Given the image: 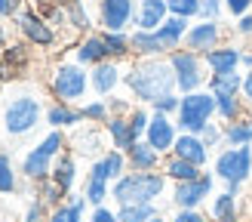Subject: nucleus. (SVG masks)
Returning <instances> with one entry per match:
<instances>
[{"instance_id":"nucleus-1","label":"nucleus","mask_w":252,"mask_h":222,"mask_svg":"<svg viewBox=\"0 0 252 222\" xmlns=\"http://www.w3.org/2000/svg\"><path fill=\"white\" fill-rule=\"evenodd\" d=\"M123 83H126V90H129V96L138 105H151V102H157L160 96L179 93L175 90V71H172L166 56L135 59L132 65L123 71Z\"/></svg>"},{"instance_id":"nucleus-2","label":"nucleus","mask_w":252,"mask_h":222,"mask_svg":"<svg viewBox=\"0 0 252 222\" xmlns=\"http://www.w3.org/2000/svg\"><path fill=\"white\" fill-rule=\"evenodd\" d=\"M46 117V105L43 99L31 93V90H16L12 96L3 99V108H0V130H3L6 139H25L31 136L40 120Z\"/></svg>"},{"instance_id":"nucleus-3","label":"nucleus","mask_w":252,"mask_h":222,"mask_svg":"<svg viewBox=\"0 0 252 222\" xmlns=\"http://www.w3.org/2000/svg\"><path fill=\"white\" fill-rule=\"evenodd\" d=\"M169 179L163 176L160 170L154 173H123L117 182H111V197H114L117 207L126 204H160V197L166 194Z\"/></svg>"},{"instance_id":"nucleus-4","label":"nucleus","mask_w":252,"mask_h":222,"mask_svg":"<svg viewBox=\"0 0 252 222\" xmlns=\"http://www.w3.org/2000/svg\"><path fill=\"white\" fill-rule=\"evenodd\" d=\"M62 151H68L65 133H62V130H49L40 142L31 145L28 151L22 154V164H19L22 179H28V182H34V185L46 182L49 176H53V164H56V157H59Z\"/></svg>"},{"instance_id":"nucleus-5","label":"nucleus","mask_w":252,"mask_h":222,"mask_svg":"<svg viewBox=\"0 0 252 222\" xmlns=\"http://www.w3.org/2000/svg\"><path fill=\"white\" fill-rule=\"evenodd\" d=\"M49 93L56 96V102L77 105L90 93V71L77 62H59L49 71Z\"/></svg>"},{"instance_id":"nucleus-6","label":"nucleus","mask_w":252,"mask_h":222,"mask_svg":"<svg viewBox=\"0 0 252 222\" xmlns=\"http://www.w3.org/2000/svg\"><path fill=\"white\" fill-rule=\"evenodd\" d=\"M216 117V96L209 90H197V93H185L179 111H175V123H179V133H194L200 136L206 130V123H212Z\"/></svg>"},{"instance_id":"nucleus-7","label":"nucleus","mask_w":252,"mask_h":222,"mask_svg":"<svg viewBox=\"0 0 252 222\" xmlns=\"http://www.w3.org/2000/svg\"><path fill=\"white\" fill-rule=\"evenodd\" d=\"M166 59H169L172 71H175V90H179V96L206 90L209 71H206L203 56H197V53H191V49L182 46V49H175V53H169Z\"/></svg>"},{"instance_id":"nucleus-8","label":"nucleus","mask_w":252,"mask_h":222,"mask_svg":"<svg viewBox=\"0 0 252 222\" xmlns=\"http://www.w3.org/2000/svg\"><path fill=\"white\" fill-rule=\"evenodd\" d=\"M212 176L224 185H246L252 176V145H240V148H221L212 157Z\"/></svg>"},{"instance_id":"nucleus-9","label":"nucleus","mask_w":252,"mask_h":222,"mask_svg":"<svg viewBox=\"0 0 252 222\" xmlns=\"http://www.w3.org/2000/svg\"><path fill=\"white\" fill-rule=\"evenodd\" d=\"M212 194H216V176L203 170V176H197L191 182H172L169 201L175 210H203Z\"/></svg>"},{"instance_id":"nucleus-10","label":"nucleus","mask_w":252,"mask_h":222,"mask_svg":"<svg viewBox=\"0 0 252 222\" xmlns=\"http://www.w3.org/2000/svg\"><path fill=\"white\" fill-rule=\"evenodd\" d=\"M16 28H19V34L25 37V43L40 46V49L56 46V40H59L56 28H53V25H49L37 9H31V6H25L19 16H16Z\"/></svg>"},{"instance_id":"nucleus-11","label":"nucleus","mask_w":252,"mask_h":222,"mask_svg":"<svg viewBox=\"0 0 252 222\" xmlns=\"http://www.w3.org/2000/svg\"><path fill=\"white\" fill-rule=\"evenodd\" d=\"M138 0H95V22L102 31H129Z\"/></svg>"},{"instance_id":"nucleus-12","label":"nucleus","mask_w":252,"mask_h":222,"mask_svg":"<svg viewBox=\"0 0 252 222\" xmlns=\"http://www.w3.org/2000/svg\"><path fill=\"white\" fill-rule=\"evenodd\" d=\"M224 43V28L221 22H206V19H197L191 22V28L185 34V49H191L197 56H206L209 49H216Z\"/></svg>"},{"instance_id":"nucleus-13","label":"nucleus","mask_w":252,"mask_h":222,"mask_svg":"<svg viewBox=\"0 0 252 222\" xmlns=\"http://www.w3.org/2000/svg\"><path fill=\"white\" fill-rule=\"evenodd\" d=\"M175 139H179V123H175V117L154 114V111H151V123H148V133H145V142L166 157V154H172Z\"/></svg>"},{"instance_id":"nucleus-14","label":"nucleus","mask_w":252,"mask_h":222,"mask_svg":"<svg viewBox=\"0 0 252 222\" xmlns=\"http://www.w3.org/2000/svg\"><path fill=\"white\" fill-rule=\"evenodd\" d=\"M108 136H105V130L102 127H95V123H90V127H77L74 130V136L68 139V145H71V151L74 154H83V157H102L105 151H108Z\"/></svg>"},{"instance_id":"nucleus-15","label":"nucleus","mask_w":252,"mask_h":222,"mask_svg":"<svg viewBox=\"0 0 252 222\" xmlns=\"http://www.w3.org/2000/svg\"><path fill=\"white\" fill-rule=\"evenodd\" d=\"M120 83H123V68H120V62L108 59V62H102V65L90 68V90H93L98 99L114 96Z\"/></svg>"},{"instance_id":"nucleus-16","label":"nucleus","mask_w":252,"mask_h":222,"mask_svg":"<svg viewBox=\"0 0 252 222\" xmlns=\"http://www.w3.org/2000/svg\"><path fill=\"white\" fill-rule=\"evenodd\" d=\"M108 46H105V37L102 31H90V34H83L77 43H74V62L83 68H95V65H102V62H108Z\"/></svg>"},{"instance_id":"nucleus-17","label":"nucleus","mask_w":252,"mask_h":222,"mask_svg":"<svg viewBox=\"0 0 252 222\" xmlns=\"http://www.w3.org/2000/svg\"><path fill=\"white\" fill-rule=\"evenodd\" d=\"M206 62V71L209 74H231V71H240V62H243V46L240 43H221L216 49H209L203 56Z\"/></svg>"},{"instance_id":"nucleus-18","label":"nucleus","mask_w":252,"mask_h":222,"mask_svg":"<svg viewBox=\"0 0 252 222\" xmlns=\"http://www.w3.org/2000/svg\"><path fill=\"white\" fill-rule=\"evenodd\" d=\"M172 154L188 160V164H194V167H200V170H203L209 164V157H212V151L203 145V139L194 136V133H179V139L172 145Z\"/></svg>"},{"instance_id":"nucleus-19","label":"nucleus","mask_w":252,"mask_h":222,"mask_svg":"<svg viewBox=\"0 0 252 222\" xmlns=\"http://www.w3.org/2000/svg\"><path fill=\"white\" fill-rule=\"evenodd\" d=\"M83 197L90 201V207H102L111 197V182L105 176L102 164H98V157L90 164V173H86V179H83Z\"/></svg>"},{"instance_id":"nucleus-20","label":"nucleus","mask_w":252,"mask_h":222,"mask_svg":"<svg viewBox=\"0 0 252 222\" xmlns=\"http://www.w3.org/2000/svg\"><path fill=\"white\" fill-rule=\"evenodd\" d=\"M169 16V6L166 0H138V9H135V19H132V28L138 31H157Z\"/></svg>"},{"instance_id":"nucleus-21","label":"nucleus","mask_w":252,"mask_h":222,"mask_svg":"<svg viewBox=\"0 0 252 222\" xmlns=\"http://www.w3.org/2000/svg\"><path fill=\"white\" fill-rule=\"evenodd\" d=\"M46 127L49 130H77L83 123L80 105H68V102H53L46 105Z\"/></svg>"},{"instance_id":"nucleus-22","label":"nucleus","mask_w":252,"mask_h":222,"mask_svg":"<svg viewBox=\"0 0 252 222\" xmlns=\"http://www.w3.org/2000/svg\"><path fill=\"white\" fill-rule=\"evenodd\" d=\"M102 130H105V136H108V145H111V148H117V151H123V154L129 151L135 142H142V139H135V136H132L129 120L120 117V114H111V117L102 123Z\"/></svg>"},{"instance_id":"nucleus-23","label":"nucleus","mask_w":252,"mask_h":222,"mask_svg":"<svg viewBox=\"0 0 252 222\" xmlns=\"http://www.w3.org/2000/svg\"><path fill=\"white\" fill-rule=\"evenodd\" d=\"M126 164H129V170H135V173H154V170L163 167V154L154 151V148L142 139L126 151Z\"/></svg>"},{"instance_id":"nucleus-24","label":"nucleus","mask_w":252,"mask_h":222,"mask_svg":"<svg viewBox=\"0 0 252 222\" xmlns=\"http://www.w3.org/2000/svg\"><path fill=\"white\" fill-rule=\"evenodd\" d=\"M49 179H53L65 194H71L74 185H77V154H74V151H62L56 157V164H53V176H49Z\"/></svg>"},{"instance_id":"nucleus-25","label":"nucleus","mask_w":252,"mask_h":222,"mask_svg":"<svg viewBox=\"0 0 252 222\" xmlns=\"http://www.w3.org/2000/svg\"><path fill=\"white\" fill-rule=\"evenodd\" d=\"M188 28H191V22H188V19H179V16H166V22H163L160 28H157V37H160V43L166 46V56L185 46V34H188Z\"/></svg>"},{"instance_id":"nucleus-26","label":"nucleus","mask_w":252,"mask_h":222,"mask_svg":"<svg viewBox=\"0 0 252 222\" xmlns=\"http://www.w3.org/2000/svg\"><path fill=\"white\" fill-rule=\"evenodd\" d=\"M86 210H90V201L83 197V191H71L65 197V204H59L56 210H49V219L46 222H83Z\"/></svg>"},{"instance_id":"nucleus-27","label":"nucleus","mask_w":252,"mask_h":222,"mask_svg":"<svg viewBox=\"0 0 252 222\" xmlns=\"http://www.w3.org/2000/svg\"><path fill=\"white\" fill-rule=\"evenodd\" d=\"M129 43H132V56L135 59H160V56H166V46L160 43L157 31H138V28H132Z\"/></svg>"},{"instance_id":"nucleus-28","label":"nucleus","mask_w":252,"mask_h":222,"mask_svg":"<svg viewBox=\"0 0 252 222\" xmlns=\"http://www.w3.org/2000/svg\"><path fill=\"white\" fill-rule=\"evenodd\" d=\"M206 213L212 222H231L240 216V197L231 194V191H219L212 194V201L206 204Z\"/></svg>"},{"instance_id":"nucleus-29","label":"nucleus","mask_w":252,"mask_h":222,"mask_svg":"<svg viewBox=\"0 0 252 222\" xmlns=\"http://www.w3.org/2000/svg\"><path fill=\"white\" fill-rule=\"evenodd\" d=\"M65 19H68V28L80 31V34H90L95 25H98L93 19L90 6H86V0H65Z\"/></svg>"},{"instance_id":"nucleus-30","label":"nucleus","mask_w":252,"mask_h":222,"mask_svg":"<svg viewBox=\"0 0 252 222\" xmlns=\"http://www.w3.org/2000/svg\"><path fill=\"white\" fill-rule=\"evenodd\" d=\"M160 173H163L169 182H191V179H197V176H203V170H200V167L188 164V160L175 157V154H166V157H163Z\"/></svg>"},{"instance_id":"nucleus-31","label":"nucleus","mask_w":252,"mask_h":222,"mask_svg":"<svg viewBox=\"0 0 252 222\" xmlns=\"http://www.w3.org/2000/svg\"><path fill=\"white\" fill-rule=\"evenodd\" d=\"M240 145H252V114L224 123V148H240Z\"/></svg>"},{"instance_id":"nucleus-32","label":"nucleus","mask_w":252,"mask_h":222,"mask_svg":"<svg viewBox=\"0 0 252 222\" xmlns=\"http://www.w3.org/2000/svg\"><path fill=\"white\" fill-rule=\"evenodd\" d=\"M240 86H243V74L240 71H231V74H209L206 80V90L212 96H240Z\"/></svg>"},{"instance_id":"nucleus-33","label":"nucleus","mask_w":252,"mask_h":222,"mask_svg":"<svg viewBox=\"0 0 252 222\" xmlns=\"http://www.w3.org/2000/svg\"><path fill=\"white\" fill-rule=\"evenodd\" d=\"M19 176L22 173L12 164V154L0 151V194H19Z\"/></svg>"},{"instance_id":"nucleus-34","label":"nucleus","mask_w":252,"mask_h":222,"mask_svg":"<svg viewBox=\"0 0 252 222\" xmlns=\"http://www.w3.org/2000/svg\"><path fill=\"white\" fill-rule=\"evenodd\" d=\"M243 114H246L243 96H216V117H219V120L231 123V120L243 117Z\"/></svg>"},{"instance_id":"nucleus-35","label":"nucleus","mask_w":252,"mask_h":222,"mask_svg":"<svg viewBox=\"0 0 252 222\" xmlns=\"http://www.w3.org/2000/svg\"><path fill=\"white\" fill-rule=\"evenodd\" d=\"M105 37V46H108V56L120 62V59H129L132 56V43H129V31H102Z\"/></svg>"},{"instance_id":"nucleus-36","label":"nucleus","mask_w":252,"mask_h":222,"mask_svg":"<svg viewBox=\"0 0 252 222\" xmlns=\"http://www.w3.org/2000/svg\"><path fill=\"white\" fill-rule=\"evenodd\" d=\"M160 213V204H126L117 207V222H151Z\"/></svg>"},{"instance_id":"nucleus-37","label":"nucleus","mask_w":252,"mask_h":222,"mask_svg":"<svg viewBox=\"0 0 252 222\" xmlns=\"http://www.w3.org/2000/svg\"><path fill=\"white\" fill-rule=\"evenodd\" d=\"M98 164H102V170H105V176H108V182H117L123 173H129V164H126V154L123 151H117V148H108V151L98 157Z\"/></svg>"},{"instance_id":"nucleus-38","label":"nucleus","mask_w":252,"mask_h":222,"mask_svg":"<svg viewBox=\"0 0 252 222\" xmlns=\"http://www.w3.org/2000/svg\"><path fill=\"white\" fill-rule=\"evenodd\" d=\"M80 114H83L86 123H95V127H102V123L111 117L108 99H90V102H80Z\"/></svg>"},{"instance_id":"nucleus-39","label":"nucleus","mask_w":252,"mask_h":222,"mask_svg":"<svg viewBox=\"0 0 252 222\" xmlns=\"http://www.w3.org/2000/svg\"><path fill=\"white\" fill-rule=\"evenodd\" d=\"M126 120H129V130H132L135 139H145L148 123H151V108L148 105H135L129 114H126Z\"/></svg>"},{"instance_id":"nucleus-40","label":"nucleus","mask_w":252,"mask_h":222,"mask_svg":"<svg viewBox=\"0 0 252 222\" xmlns=\"http://www.w3.org/2000/svg\"><path fill=\"white\" fill-rule=\"evenodd\" d=\"M34 194L40 197V201H43V204H46L49 210H56L59 204H65V197H68V194L62 191V188H59V185H56L53 179H46V182H40V185H37V191H34Z\"/></svg>"},{"instance_id":"nucleus-41","label":"nucleus","mask_w":252,"mask_h":222,"mask_svg":"<svg viewBox=\"0 0 252 222\" xmlns=\"http://www.w3.org/2000/svg\"><path fill=\"white\" fill-rule=\"evenodd\" d=\"M37 12L53 25V28H65L68 19H65V6L56 3V0H43V3H37Z\"/></svg>"},{"instance_id":"nucleus-42","label":"nucleus","mask_w":252,"mask_h":222,"mask_svg":"<svg viewBox=\"0 0 252 222\" xmlns=\"http://www.w3.org/2000/svg\"><path fill=\"white\" fill-rule=\"evenodd\" d=\"M0 59H3L6 65L19 74L25 65H28V46H25V43H9V46L3 49V53H0Z\"/></svg>"},{"instance_id":"nucleus-43","label":"nucleus","mask_w":252,"mask_h":222,"mask_svg":"<svg viewBox=\"0 0 252 222\" xmlns=\"http://www.w3.org/2000/svg\"><path fill=\"white\" fill-rule=\"evenodd\" d=\"M166 6H169V16H179L188 22H197L200 16V0H166Z\"/></svg>"},{"instance_id":"nucleus-44","label":"nucleus","mask_w":252,"mask_h":222,"mask_svg":"<svg viewBox=\"0 0 252 222\" xmlns=\"http://www.w3.org/2000/svg\"><path fill=\"white\" fill-rule=\"evenodd\" d=\"M179 102H182V96H179V93H169V96H160L157 102H151L148 108L154 111V114H169V117H175V111H179Z\"/></svg>"},{"instance_id":"nucleus-45","label":"nucleus","mask_w":252,"mask_h":222,"mask_svg":"<svg viewBox=\"0 0 252 222\" xmlns=\"http://www.w3.org/2000/svg\"><path fill=\"white\" fill-rule=\"evenodd\" d=\"M200 139H203V145L209 148V151L212 148H221L224 145V127L221 123H206V130L200 133Z\"/></svg>"},{"instance_id":"nucleus-46","label":"nucleus","mask_w":252,"mask_h":222,"mask_svg":"<svg viewBox=\"0 0 252 222\" xmlns=\"http://www.w3.org/2000/svg\"><path fill=\"white\" fill-rule=\"evenodd\" d=\"M221 16H224V3H221V0H200V16L197 19L221 22Z\"/></svg>"},{"instance_id":"nucleus-47","label":"nucleus","mask_w":252,"mask_h":222,"mask_svg":"<svg viewBox=\"0 0 252 222\" xmlns=\"http://www.w3.org/2000/svg\"><path fill=\"white\" fill-rule=\"evenodd\" d=\"M135 105H138L135 99H126V96H108V111H111V114L126 117V114H129V111H132Z\"/></svg>"},{"instance_id":"nucleus-48","label":"nucleus","mask_w":252,"mask_h":222,"mask_svg":"<svg viewBox=\"0 0 252 222\" xmlns=\"http://www.w3.org/2000/svg\"><path fill=\"white\" fill-rule=\"evenodd\" d=\"M169 222H212L206 210H175Z\"/></svg>"},{"instance_id":"nucleus-49","label":"nucleus","mask_w":252,"mask_h":222,"mask_svg":"<svg viewBox=\"0 0 252 222\" xmlns=\"http://www.w3.org/2000/svg\"><path fill=\"white\" fill-rule=\"evenodd\" d=\"M224 3V12L237 22L240 16H246V12H252V0H221Z\"/></svg>"},{"instance_id":"nucleus-50","label":"nucleus","mask_w":252,"mask_h":222,"mask_svg":"<svg viewBox=\"0 0 252 222\" xmlns=\"http://www.w3.org/2000/svg\"><path fill=\"white\" fill-rule=\"evenodd\" d=\"M240 40H252V12H246V16H240L234 22V28H231Z\"/></svg>"},{"instance_id":"nucleus-51","label":"nucleus","mask_w":252,"mask_h":222,"mask_svg":"<svg viewBox=\"0 0 252 222\" xmlns=\"http://www.w3.org/2000/svg\"><path fill=\"white\" fill-rule=\"evenodd\" d=\"M28 0H0V19H16Z\"/></svg>"},{"instance_id":"nucleus-52","label":"nucleus","mask_w":252,"mask_h":222,"mask_svg":"<svg viewBox=\"0 0 252 222\" xmlns=\"http://www.w3.org/2000/svg\"><path fill=\"white\" fill-rule=\"evenodd\" d=\"M90 222H117V210H111L108 204L90 210Z\"/></svg>"},{"instance_id":"nucleus-53","label":"nucleus","mask_w":252,"mask_h":222,"mask_svg":"<svg viewBox=\"0 0 252 222\" xmlns=\"http://www.w3.org/2000/svg\"><path fill=\"white\" fill-rule=\"evenodd\" d=\"M240 96H243V102L252 105V68L243 71V86H240Z\"/></svg>"},{"instance_id":"nucleus-54","label":"nucleus","mask_w":252,"mask_h":222,"mask_svg":"<svg viewBox=\"0 0 252 222\" xmlns=\"http://www.w3.org/2000/svg\"><path fill=\"white\" fill-rule=\"evenodd\" d=\"M240 68H243V71L252 68V46H243V62H240Z\"/></svg>"},{"instance_id":"nucleus-55","label":"nucleus","mask_w":252,"mask_h":222,"mask_svg":"<svg viewBox=\"0 0 252 222\" xmlns=\"http://www.w3.org/2000/svg\"><path fill=\"white\" fill-rule=\"evenodd\" d=\"M9 43H6V28H3V25H0V49H6Z\"/></svg>"},{"instance_id":"nucleus-56","label":"nucleus","mask_w":252,"mask_h":222,"mask_svg":"<svg viewBox=\"0 0 252 222\" xmlns=\"http://www.w3.org/2000/svg\"><path fill=\"white\" fill-rule=\"evenodd\" d=\"M231 222H249V219H246V216H237V219H231Z\"/></svg>"},{"instance_id":"nucleus-57","label":"nucleus","mask_w":252,"mask_h":222,"mask_svg":"<svg viewBox=\"0 0 252 222\" xmlns=\"http://www.w3.org/2000/svg\"><path fill=\"white\" fill-rule=\"evenodd\" d=\"M56 3H62V6H65V0H56Z\"/></svg>"}]
</instances>
